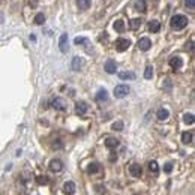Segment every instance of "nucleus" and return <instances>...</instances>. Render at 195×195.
<instances>
[{
    "instance_id": "5701e85b",
    "label": "nucleus",
    "mask_w": 195,
    "mask_h": 195,
    "mask_svg": "<svg viewBox=\"0 0 195 195\" xmlns=\"http://www.w3.org/2000/svg\"><path fill=\"white\" fill-rule=\"evenodd\" d=\"M99 171V164L98 162H92V164H89V167H87V173L89 174H95V173Z\"/></svg>"
},
{
    "instance_id": "f8f14e48",
    "label": "nucleus",
    "mask_w": 195,
    "mask_h": 195,
    "mask_svg": "<svg viewBox=\"0 0 195 195\" xmlns=\"http://www.w3.org/2000/svg\"><path fill=\"white\" fill-rule=\"evenodd\" d=\"M119 78L120 80H135V74L132 71H123V72H119Z\"/></svg>"
},
{
    "instance_id": "a878e982",
    "label": "nucleus",
    "mask_w": 195,
    "mask_h": 195,
    "mask_svg": "<svg viewBox=\"0 0 195 195\" xmlns=\"http://www.w3.org/2000/svg\"><path fill=\"white\" fill-rule=\"evenodd\" d=\"M149 170H150L152 173H155V174H156V173L159 171L158 162H156V161H150V162H149Z\"/></svg>"
},
{
    "instance_id": "7c9ffc66",
    "label": "nucleus",
    "mask_w": 195,
    "mask_h": 195,
    "mask_svg": "<svg viewBox=\"0 0 195 195\" xmlns=\"http://www.w3.org/2000/svg\"><path fill=\"white\" fill-rule=\"evenodd\" d=\"M95 189H96V194L98 195H104L105 194V188L102 185H95Z\"/></svg>"
},
{
    "instance_id": "2f4dec72",
    "label": "nucleus",
    "mask_w": 195,
    "mask_h": 195,
    "mask_svg": "<svg viewBox=\"0 0 195 195\" xmlns=\"http://www.w3.org/2000/svg\"><path fill=\"white\" fill-rule=\"evenodd\" d=\"M185 5H186V8L194 9L195 8V0H185Z\"/></svg>"
},
{
    "instance_id": "f03ea898",
    "label": "nucleus",
    "mask_w": 195,
    "mask_h": 195,
    "mask_svg": "<svg viewBox=\"0 0 195 195\" xmlns=\"http://www.w3.org/2000/svg\"><path fill=\"white\" fill-rule=\"evenodd\" d=\"M129 86L126 84H119V86H116L114 87V96L116 98H125L128 93H129Z\"/></svg>"
},
{
    "instance_id": "c756f323",
    "label": "nucleus",
    "mask_w": 195,
    "mask_h": 195,
    "mask_svg": "<svg viewBox=\"0 0 195 195\" xmlns=\"http://www.w3.org/2000/svg\"><path fill=\"white\" fill-rule=\"evenodd\" d=\"M111 128H113V131H122V129H123V122H122V120H119V122H114Z\"/></svg>"
},
{
    "instance_id": "a211bd4d",
    "label": "nucleus",
    "mask_w": 195,
    "mask_h": 195,
    "mask_svg": "<svg viewBox=\"0 0 195 195\" xmlns=\"http://www.w3.org/2000/svg\"><path fill=\"white\" fill-rule=\"evenodd\" d=\"M141 18H132L131 21H129V27H131V30H138L140 29V26H141Z\"/></svg>"
},
{
    "instance_id": "bb28decb",
    "label": "nucleus",
    "mask_w": 195,
    "mask_h": 195,
    "mask_svg": "<svg viewBox=\"0 0 195 195\" xmlns=\"http://www.w3.org/2000/svg\"><path fill=\"white\" fill-rule=\"evenodd\" d=\"M35 23L36 24H44L45 23V15H44V14H38V15L35 17Z\"/></svg>"
},
{
    "instance_id": "f257e3e1",
    "label": "nucleus",
    "mask_w": 195,
    "mask_h": 195,
    "mask_svg": "<svg viewBox=\"0 0 195 195\" xmlns=\"http://www.w3.org/2000/svg\"><path fill=\"white\" fill-rule=\"evenodd\" d=\"M188 26V18L185 15H174L171 18V27L176 29V30H180V29H185Z\"/></svg>"
},
{
    "instance_id": "dca6fc26",
    "label": "nucleus",
    "mask_w": 195,
    "mask_h": 195,
    "mask_svg": "<svg viewBox=\"0 0 195 195\" xmlns=\"http://www.w3.org/2000/svg\"><path fill=\"white\" fill-rule=\"evenodd\" d=\"M161 30V24L159 21H156V20H152L149 23V32H153V33H158Z\"/></svg>"
},
{
    "instance_id": "6ab92c4d",
    "label": "nucleus",
    "mask_w": 195,
    "mask_h": 195,
    "mask_svg": "<svg viewBox=\"0 0 195 195\" xmlns=\"http://www.w3.org/2000/svg\"><path fill=\"white\" fill-rule=\"evenodd\" d=\"M77 5H78V8H80L81 11H86L92 5V0H77Z\"/></svg>"
},
{
    "instance_id": "4468645a",
    "label": "nucleus",
    "mask_w": 195,
    "mask_h": 195,
    "mask_svg": "<svg viewBox=\"0 0 195 195\" xmlns=\"http://www.w3.org/2000/svg\"><path fill=\"white\" fill-rule=\"evenodd\" d=\"M182 65H183V62H182V59L180 57H171L170 59V66H171L173 69H180L182 68Z\"/></svg>"
},
{
    "instance_id": "f704fd0d",
    "label": "nucleus",
    "mask_w": 195,
    "mask_h": 195,
    "mask_svg": "<svg viewBox=\"0 0 195 195\" xmlns=\"http://www.w3.org/2000/svg\"><path fill=\"white\" fill-rule=\"evenodd\" d=\"M29 5H30V8H36L38 6V0H29Z\"/></svg>"
},
{
    "instance_id": "423d86ee",
    "label": "nucleus",
    "mask_w": 195,
    "mask_h": 195,
    "mask_svg": "<svg viewBox=\"0 0 195 195\" xmlns=\"http://www.w3.org/2000/svg\"><path fill=\"white\" fill-rule=\"evenodd\" d=\"M150 47H152V41H150L149 38H141V39L138 41V48H140L141 51H147Z\"/></svg>"
},
{
    "instance_id": "c85d7f7f",
    "label": "nucleus",
    "mask_w": 195,
    "mask_h": 195,
    "mask_svg": "<svg viewBox=\"0 0 195 195\" xmlns=\"http://www.w3.org/2000/svg\"><path fill=\"white\" fill-rule=\"evenodd\" d=\"M36 183L38 185H47L48 183V177H47V176H39V177H36Z\"/></svg>"
},
{
    "instance_id": "393cba45",
    "label": "nucleus",
    "mask_w": 195,
    "mask_h": 195,
    "mask_svg": "<svg viewBox=\"0 0 195 195\" xmlns=\"http://www.w3.org/2000/svg\"><path fill=\"white\" fill-rule=\"evenodd\" d=\"M183 122L188 123V125H192V123H194V114H192V113H186V114L183 116Z\"/></svg>"
},
{
    "instance_id": "b1692460",
    "label": "nucleus",
    "mask_w": 195,
    "mask_h": 195,
    "mask_svg": "<svg viewBox=\"0 0 195 195\" xmlns=\"http://www.w3.org/2000/svg\"><path fill=\"white\" fill-rule=\"evenodd\" d=\"M81 65H83V60L80 57H74V60H72V69L74 71H80Z\"/></svg>"
},
{
    "instance_id": "f3484780",
    "label": "nucleus",
    "mask_w": 195,
    "mask_h": 195,
    "mask_svg": "<svg viewBox=\"0 0 195 195\" xmlns=\"http://www.w3.org/2000/svg\"><path fill=\"white\" fill-rule=\"evenodd\" d=\"M108 99V92L105 90V89H101L99 92L96 93V101L98 102H104V101H107Z\"/></svg>"
},
{
    "instance_id": "cd10ccee",
    "label": "nucleus",
    "mask_w": 195,
    "mask_h": 195,
    "mask_svg": "<svg viewBox=\"0 0 195 195\" xmlns=\"http://www.w3.org/2000/svg\"><path fill=\"white\" fill-rule=\"evenodd\" d=\"M152 75H153V68H152V66H147L146 71H144V78H146V80H150Z\"/></svg>"
},
{
    "instance_id": "473e14b6",
    "label": "nucleus",
    "mask_w": 195,
    "mask_h": 195,
    "mask_svg": "<svg viewBox=\"0 0 195 195\" xmlns=\"http://www.w3.org/2000/svg\"><path fill=\"white\" fill-rule=\"evenodd\" d=\"M74 42H75L77 45H81V44H84V42H87V39L81 36V38H75V39H74Z\"/></svg>"
},
{
    "instance_id": "e433bc0d",
    "label": "nucleus",
    "mask_w": 195,
    "mask_h": 195,
    "mask_svg": "<svg viewBox=\"0 0 195 195\" xmlns=\"http://www.w3.org/2000/svg\"><path fill=\"white\" fill-rule=\"evenodd\" d=\"M0 23H3V14L0 12Z\"/></svg>"
},
{
    "instance_id": "1a4fd4ad",
    "label": "nucleus",
    "mask_w": 195,
    "mask_h": 195,
    "mask_svg": "<svg viewBox=\"0 0 195 195\" xmlns=\"http://www.w3.org/2000/svg\"><path fill=\"white\" fill-rule=\"evenodd\" d=\"M105 71L108 72V74H116V71H117V65H116L114 60H107L105 62Z\"/></svg>"
},
{
    "instance_id": "9b49d317",
    "label": "nucleus",
    "mask_w": 195,
    "mask_h": 195,
    "mask_svg": "<svg viewBox=\"0 0 195 195\" xmlns=\"http://www.w3.org/2000/svg\"><path fill=\"white\" fill-rule=\"evenodd\" d=\"M156 117H158V120L164 122V120H167V119L170 117V111H168L167 108H159L158 113H156Z\"/></svg>"
},
{
    "instance_id": "7ed1b4c3",
    "label": "nucleus",
    "mask_w": 195,
    "mask_h": 195,
    "mask_svg": "<svg viewBox=\"0 0 195 195\" xmlns=\"http://www.w3.org/2000/svg\"><path fill=\"white\" fill-rule=\"evenodd\" d=\"M131 47V41L129 39H125V38H120L116 41V50L117 51H125Z\"/></svg>"
},
{
    "instance_id": "412c9836",
    "label": "nucleus",
    "mask_w": 195,
    "mask_h": 195,
    "mask_svg": "<svg viewBox=\"0 0 195 195\" xmlns=\"http://www.w3.org/2000/svg\"><path fill=\"white\" fill-rule=\"evenodd\" d=\"M135 9L138 12H146V0H137L135 2Z\"/></svg>"
},
{
    "instance_id": "0eeeda50",
    "label": "nucleus",
    "mask_w": 195,
    "mask_h": 195,
    "mask_svg": "<svg viewBox=\"0 0 195 195\" xmlns=\"http://www.w3.org/2000/svg\"><path fill=\"white\" fill-rule=\"evenodd\" d=\"M75 113L78 116H84L86 113H87V104L83 102V101H80V102L75 104Z\"/></svg>"
},
{
    "instance_id": "2eb2a0df",
    "label": "nucleus",
    "mask_w": 195,
    "mask_h": 195,
    "mask_svg": "<svg viewBox=\"0 0 195 195\" xmlns=\"http://www.w3.org/2000/svg\"><path fill=\"white\" fill-rule=\"evenodd\" d=\"M63 191H65L66 195H72L75 192V183L74 182H66V183L63 185Z\"/></svg>"
},
{
    "instance_id": "20e7f679",
    "label": "nucleus",
    "mask_w": 195,
    "mask_h": 195,
    "mask_svg": "<svg viewBox=\"0 0 195 195\" xmlns=\"http://www.w3.org/2000/svg\"><path fill=\"white\" fill-rule=\"evenodd\" d=\"M51 105H53V108H56V110H59V111H65V110H66V102H65L62 98L53 99Z\"/></svg>"
},
{
    "instance_id": "9d476101",
    "label": "nucleus",
    "mask_w": 195,
    "mask_h": 195,
    "mask_svg": "<svg viewBox=\"0 0 195 195\" xmlns=\"http://www.w3.org/2000/svg\"><path fill=\"white\" fill-rule=\"evenodd\" d=\"M129 173H131L134 177H140V176L143 174V168H141L138 164H132V165L129 167Z\"/></svg>"
},
{
    "instance_id": "ddd939ff",
    "label": "nucleus",
    "mask_w": 195,
    "mask_h": 195,
    "mask_svg": "<svg viewBox=\"0 0 195 195\" xmlns=\"http://www.w3.org/2000/svg\"><path fill=\"white\" fill-rule=\"evenodd\" d=\"M105 146L108 147V149H116L117 146H119V140L114 137H108L105 138Z\"/></svg>"
},
{
    "instance_id": "39448f33",
    "label": "nucleus",
    "mask_w": 195,
    "mask_h": 195,
    "mask_svg": "<svg viewBox=\"0 0 195 195\" xmlns=\"http://www.w3.org/2000/svg\"><path fill=\"white\" fill-rule=\"evenodd\" d=\"M59 48L62 53H68V35L63 33L59 39Z\"/></svg>"
},
{
    "instance_id": "6e6552de",
    "label": "nucleus",
    "mask_w": 195,
    "mask_h": 195,
    "mask_svg": "<svg viewBox=\"0 0 195 195\" xmlns=\"http://www.w3.org/2000/svg\"><path fill=\"white\" fill-rule=\"evenodd\" d=\"M62 168H63V164H62L60 159H53V161L50 162V170L51 171L59 173V171H62Z\"/></svg>"
},
{
    "instance_id": "c9c22d12",
    "label": "nucleus",
    "mask_w": 195,
    "mask_h": 195,
    "mask_svg": "<svg viewBox=\"0 0 195 195\" xmlns=\"http://www.w3.org/2000/svg\"><path fill=\"white\" fill-rule=\"evenodd\" d=\"M30 41H36V36L35 35H30Z\"/></svg>"
},
{
    "instance_id": "72a5a7b5",
    "label": "nucleus",
    "mask_w": 195,
    "mask_h": 195,
    "mask_svg": "<svg viewBox=\"0 0 195 195\" xmlns=\"http://www.w3.org/2000/svg\"><path fill=\"white\" fill-rule=\"evenodd\" d=\"M164 171H165V173H171L173 171V164H171V162H168V164H165V165H164Z\"/></svg>"
},
{
    "instance_id": "aec40b11",
    "label": "nucleus",
    "mask_w": 195,
    "mask_h": 195,
    "mask_svg": "<svg viewBox=\"0 0 195 195\" xmlns=\"http://www.w3.org/2000/svg\"><path fill=\"white\" fill-rule=\"evenodd\" d=\"M113 27H114L116 32H125V23H123V20H116Z\"/></svg>"
},
{
    "instance_id": "4be33fe9",
    "label": "nucleus",
    "mask_w": 195,
    "mask_h": 195,
    "mask_svg": "<svg viewBox=\"0 0 195 195\" xmlns=\"http://www.w3.org/2000/svg\"><path fill=\"white\" fill-rule=\"evenodd\" d=\"M182 143L183 144H191L192 143V132H183L182 134Z\"/></svg>"
}]
</instances>
